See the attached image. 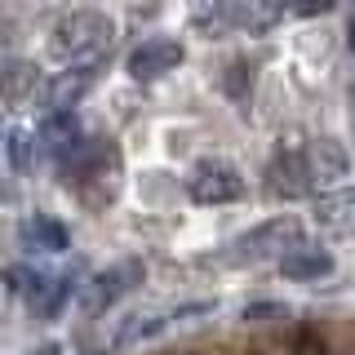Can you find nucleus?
<instances>
[{
    "instance_id": "39448f33",
    "label": "nucleus",
    "mask_w": 355,
    "mask_h": 355,
    "mask_svg": "<svg viewBox=\"0 0 355 355\" xmlns=\"http://www.w3.org/2000/svg\"><path fill=\"white\" fill-rule=\"evenodd\" d=\"M142 275H147V266L138 258L111 262L107 271H98L89 284H80V311L85 315H103V311H111L125 293H133V288L142 284Z\"/></svg>"
},
{
    "instance_id": "4468645a",
    "label": "nucleus",
    "mask_w": 355,
    "mask_h": 355,
    "mask_svg": "<svg viewBox=\"0 0 355 355\" xmlns=\"http://www.w3.org/2000/svg\"><path fill=\"white\" fill-rule=\"evenodd\" d=\"M333 271V258L324 249H311V244H297L288 258H280V275L284 280H320V275Z\"/></svg>"
},
{
    "instance_id": "dca6fc26",
    "label": "nucleus",
    "mask_w": 355,
    "mask_h": 355,
    "mask_svg": "<svg viewBox=\"0 0 355 355\" xmlns=\"http://www.w3.org/2000/svg\"><path fill=\"white\" fill-rule=\"evenodd\" d=\"M71 288H76V280H71V275H44L40 293L31 297V311H36V315H58V311H62V302L71 297Z\"/></svg>"
},
{
    "instance_id": "f3484780",
    "label": "nucleus",
    "mask_w": 355,
    "mask_h": 355,
    "mask_svg": "<svg viewBox=\"0 0 355 355\" xmlns=\"http://www.w3.org/2000/svg\"><path fill=\"white\" fill-rule=\"evenodd\" d=\"M40 138L44 142H53V147H71L76 138H80V133H76V116L71 111H62V116H44V125H40Z\"/></svg>"
},
{
    "instance_id": "423d86ee",
    "label": "nucleus",
    "mask_w": 355,
    "mask_h": 355,
    "mask_svg": "<svg viewBox=\"0 0 355 355\" xmlns=\"http://www.w3.org/2000/svg\"><path fill=\"white\" fill-rule=\"evenodd\" d=\"M187 53H182V44L178 40H142L138 49L129 53V62H125V71L133 76V80H160V76H169L178 62H182Z\"/></svg>"
},
{
    "instance_id": "f03ea898",
    "label": "nucleus",
    "mask_w": 355,
    "mask_h": 355,
    "mask_svg": "<svg viewBox=\"0 0 355 355\" xmlns=\"http://www.w3.org/2000/svg\"><path fill=\"white\" fill-rule=\"evenodd\" d=\"M58 173L80 196H89V187H103V196L111 200L116 196V178H120V155L107 138H76L71 147L58 151Z\"/></svg>"
},
{
    "instance_id": "f257e3e1",
    "label": "nucleus",
    "mask_w": 355,
    "mask_h": 355,
    "mask_svg": "<svg viewBox=\"0 0 355 355\" xmlns=\"http://www.w3.org/2000/svg\"><path fill=\"white\" fill-rule=\"evenodd\" d=\"M111 40H116V22L103 9H71L53 22L49 31V53L62 67H103Z\"/></svg>"
},
{
    "instance_id": "1a4fd4ad",
    "label": "nucleus",
    "mask_w": 355,
    "mask_h": 355,
    "mask_svg": "<svg viewBox=\"0 0 355 355\" xmlns=\"http://www.w3.org/2000/svg\"><path fill=\"white\" fill-rule=\"evenodd\" d=\"M302 155H306V169H311V182H315V191H324L329 182L347 178V169H351V160H347V151H342V142H333V138L306 142Z\"/></svg>"
},
{
    "instance_id": "f8f14e48",
    "label": "nucleus",
    "mask_w": 355,
    "mask_h": 355,
    "mask_svg": "<svg viewBox=\"0 0 355 355\" xmlns=\"http://www.w3.org/2000/svg\"><path fill=\"white\" fill-rule=\"evenodd\" d=\"M18 240H22V249H31V253H62L67 249V227L49 214H36V218H22Z\"/></svg>"
},
{
    "instance_id": "a211bd4d",
    "label": "nucleus",
    "mask_w": 355,
    "mask_h": 355,
    "mask_svg": "<svg viewBox=\"0 0 355 355\" xmlns=\"http://www.w3.org/2000/svg\"><path fill=\"white\" fill-rule=\"evenodd\" d=\"M288 355H333V351H329V342L320 338L315 329H297L293 342H288Z\"/></svg>"
},
{
    "instance_id": "9b49d317",
    "label": "nucleus",
    "mask_w": 355,
    "mask_h": 355,
    "mask_svg": "<svg viewBox=\"0 0 355 355\" xmlns=\"http://www.w3.org/2000/svg\"><path fill=\"white\" fill-rule=\"evenodd\" d=\"M200 311H209V302H191V306H178V311H142V315H129L125 324H120V333H116V347H133V342L160 333L173 315H200Z\"/></svg>"
},
{
    "instance_id": "4be33fe9",
    "label": "nucleus",
    "mask_w": 355,
    "mask_h": 355,
    "mask_svg": "<svg viewBox=\"0 0 355 355\" xmlns=\"http://www.w3.org/2000/svg\"><path fill=\"white\" fill-rule=\"evenodd\" d=\"M351 133H355V89H351Z\"/></svg>"
},
{
    "instance_id": "ddd939ff",
    "label": "nucleus",
    "mask_w": 355,
    "mask_h": 355,
    "mask_svg": "<svg viewBox=\"0 0 355 355\" xmlns=\"http://www.w3.org/2000/svg\"><path fill=\"white\" fill-rule=\"evenodd\" d=\"M284 14H288V9L284 5H271V0H231V27L249 31V36L271 31Z\"/></svg>"
},
{
    "instance_id": "412c9836",
    "label": "nucleus",
    "mask_w": 355,
    "mask_h": 355,
    "mask_svg": "<svg viewBox=\"0 0 355 355\" xmlns=\"http://www.w3.org/2000/svg\"><path fill=\"white\" fill-rule=\"evenodd\" d=\"M347 44H351V53H355V14H351V22H347Z\"/></svg>"
},
{
    "instance_id": "9d476101",
    "label": "nucleus",
    "mask_w": 355,
    "mask_h": 355,
    "mask_svg": "<svg viewBox=\"0 0 355 355\" xmlns=\"http://www.w3.org/2000/svg\"><path fill=\"white\" fill-rule=\"evenodd\" d=\"M311 218H315V227L329 231V236H355V191L351 187L324 191L315 200V209H311Z\"/></svg>"
},
{
    "instance_id": "0eeeda50",
    "label": "nucleus",
    "mask_w": 355,
    "mask_h": 355,
    "mask_svg": "<svg viewBox=\"0 0 355 355\" xmlns=\"http://www.w3.org/2000/svg\"><path fill=\"white\" fill-rule=\"evenodd\" d=\"M266 187H271V196H280V200L311 196V191H315V182H311L306 155L302 151H280L271 160V169H266Z\"/></svg>"
},
{
    "instance_id": "2eb2a0df",
    "label": "nucleus",
    "mask_w": 355,
    "mask_h": 355,
    "mask_svg": "<svg viewBox=\"0 0 355 355\" xmlns=\"http://www.w3.org/2000/svg\"><path fill=\"white\" fill-rule=\"evenodd\" d=\"M0 98L5 103H14V107H22V103H31L36 98V67L31 62H9L5 71H0Z\"/></svg>"
},
{
    "instance_id": "20e7f679",
    "label": "nucleus",
    "mask_w": 355,
    "mask_h": 355,
    "mask_svg": "<svg viewBox=\"0 0 355 355\" xmlns=\"http://www.w3.org/2000/svg\"><path fill=\"white\" fill-rule=\"evenodd\" d=\"M187 196L196 205H236L244 196V173L231 160H222V155H205L187 173Z\"/></svg>"
},
{
    "instance_id": "7ed1b4c3",
    "label": "nucleus",
    "mask_w": 355,
    "mask_h": 355,
    "mask_svg": "<svg viewBox=\"0 0 355 355\" xmlns=\"http://www.w3.org/2000/svg\"><path fill=\"white\" fill-rule=\"evenodd\" d=\"M297 244H302V222L293 214H284V218H271V222H262V227L244 231L240 240H231L218 262H227V266H253V262H266V258L280 262Z\"/></svg>"
},
{
    "instance_id": "b1692460",
    "label": "nucleus",
    "mask_w": 355,
    "mask_h": 355,
    "mask_svg": "<svg viewBox=\"0 0 355 355\" xmlns=\"http://www.w3.org/2000/svg\"><path fill=\"white\" fill-rule=\"evenodd\" d=\"M94 355H107V351H94Z\"/></svg>"
},
{
    "instance_id": "aec40b11",
    "label": "nucleus",
    "mask_w": 355,
    "mask_h": 355,
    "mask_svg": "<svg viewBox=\"0 0 355 355\" xmlns=\"http://www.w3.org/2000/svg\"><path fill=\"white\" fill-rule=\"evenodd\" d=\"M36 355H62V347H58V342H44V347H40Z\"/></svg>"
},
{
    "instance_id": "6ab92c4d",
    "label": "nucleus",
    "mask_w": 355,
    "mask_h": 355,
    "mask_svg": "<svg viewBox=\"0 0 355 355\" xmlns=\"http://www.w3.org/2000/svg\"><path fill=\"white\" fill-rule=\"evenodd\" d=\"M27 147H31V138H27L22 129L9 133V155H14V164H18V169H27Z\"/></svg>"
},
{
    "instance_id": "6e6552de",
    "label": "nucleus",
    "mask_w": 355,
    "mask_h": 355,
    "mask_svg": "<svg viewBox=\"0 0 355 355\" xmlns=\"http://www.w3.org/2000/svg\"><path fill=\"white\" fill-rule=\"evenodd\" d=\"M94 80H98V67H67V71H58L44 85V107H49V116L71 111L89 89H94Z\"/></svg>"
},
{
    "instance_id": "5701e85b",
    "label": "nucleus",
    "mask_w": 355,
    "mask_h": 355,
    "mask_svg": "<svg viewBox=\"0 0 355 355\" xmlns=\"http://www.w3.org/2000/svg\"><path fill=\"white\" fill-rule=\"evenodd\" d=\"M182 355H205V351H182Z\"/></svg>"
}]
</instances>
